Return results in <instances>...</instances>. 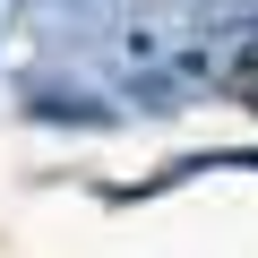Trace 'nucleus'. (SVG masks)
I'll use <instances>...</instances> for the list:
<instances>
[{
	"label": "nucleus",
	"instance_id": "obj_1",
	"mask_svg": "<svg viewBox=\"0 0 258 258\" xmlns=\"http://www.w3.org/2000/svg\"><path fill=\"white\" fill-rule=\"evenodd\" d=\"M224 95H232V103H249V112H258V35H249V43H241V52H232V60H224Z\"/></svg>",
	"mask_w": 258,
	"mask_h": 258
}]
</instances>
